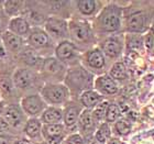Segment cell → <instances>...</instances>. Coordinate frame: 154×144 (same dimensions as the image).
<instances>
[{"label": "cell", "instance_id": "obj_1", "mask_svg": "<svg viewBox=\"0 0 154 144\" xmlns=\"http://www.w3.org/2000/svg\"><path fill=\"white\" fill-rule=\"evenodd\" d=\"M123 9L116 3H110L101 9L96 17L93 29L98 33H116L121 29Z\"/></svg>", "mask_w": 154, "mask_h": 144}, {"label": "cell", "instance_id": "obj_2", "mask_svg": "<svg viewBox=\"0 0 154 144\" xmlns=\"http://www.w3.org/2000/svg\"><path fill=\"white\" fill-rule=\"evenodd\" d=\"M65 84L69 93L80 96L84 91L93 88L94 76L87 69L76 65L67 69L65 75Z\"/></svg>", "mask_w": 154, "mask_h": 144}, {"label": "cell", "instance_id": "obj_3", "mask_svg": "<svg viewBox=\"0 0 154 144\" xmlns=\"http://www.w3.org/2000/svg\"><path fill=\"white\" fill-rule=\"evenodd\" d=\"M68 36L76 46L77 44L91 45L96 41L93 26L80 19H73L68 22Z\"/></svg>", "mask_w": 154, "mask_h": 144}, {"label": "cell", "instance_id": "obj_4", "mask_svg": "<svg viewBox=\"0 0 154 144\" xmlns=\"http://www.w3.org/2000/svg\"><path fill=\"white\" fill-rule=\"evenodd\" d=\"M125 16V28L128 32L143 33L149 29L151 17L148 10L142 8H129L123 12Z\"/></svg>", "mask_w": 154, "mask_h": 144}, {"label": "cell", "instance_id": "obj_5", "mask_svg": "<svg viewBox=\"0 0 154 144\" xmlns=\"http://www.w3.org/2000/svg\"><path fill=\"white\" fill-rule=\"evenodd\" d=\"M71 93L67 87L62 84H46L41 89V97L45 103L52 105H62L67 103Z\"/></svg>", "mask_w": 154, "mask_h": 144}, {"label": "cell", "instance_id": "obj_6", "mask_svg": "<svg viewBox=\"0 0 154 144\" xmlns=\"http://www.w3.org/2000/svg\"><path fill=\"white\" fill-rule=\"evenodd\" d=\"M45 32L50 38H54L56 40L65 41L68 36V22L66 20L57 18V17H50L45 21Z\"/></svg>", "mask_w": 154, "mask_h": 144}, {"label": "cell", "instance_id": "obj_7", "mask_svg": "<svg viewBox=\"0 0 154 144\" xmlns=\"http://www.w3.org/2000/svg\"><path fill=\"white\" fill-rule=\"evenodd\" d=\"M42 73L46 78L53 80H62L66 75V66L55 57H48L42 62Z\"/></svg>", "mask_w": 154, "mask_h": 144}, {"label": "cell", "instance_id": "obj_8", "mask_svg": "<svg viewBox=\"0 0 154 144\" xmlns=\"http://www.w3.org/2000/svg\"><path fill=\"white\" fill-rule=\"evenodd\" d=\"M55 56L56 60L64 63H69L72 64L73 62L79 58V51L76 45L72 41L65 40L62 41L55 48Z\"/></svg>", "mask_w": 154, "mask_h": 144}, {"label": "cell", "instance_id": "obj_9", "mask_svg": "<svg viewBox=\"0 0 154 144\" xmlns=\"http://www.w3.org/2000/svg\"><path fill=\"white\" fill-rule=\"evenodd\" d=\"M21 107L26 115L36 117L46 109V103L38 93L29 95L21 100Z\"/></svg>", "mask_w": 154, "mask_h": 144}, {"label": "cell", "instance_id": "obj_10", "mask_svg": "<svg viewBox=\"0 0 154 144\" xmlns=\"http://www.w3.org/2000/svg\"><path fill=\"white\" fill-rule=\"evenodd\" d=\"M123 50V42L121 36L119 35H110L107 36L105 40L100 43V51L103 55H107L110 58L119 57Z\"/></svg>", "mask_w": 154, "mask_h": 144}, {"label": "cell", "instance_id": "obj_11", "mask_svg": "<svg viewBox=\"0 0 154 144\" xmlns=\"http://www.w3.org/2000/svg\"><path fill=\"white\" fill-rule=\"evenodd\" d=\"M83 61L88 68H91L94 71H100L103 69L106 66V57L99 47L90 48L84 54Z\"/></svg>", "mask_w": 154, "mask_h": 144}, {"label": "cell", "instance_id": "obj_12", "mask_svg": "<svg viewBox=\"0 0 154 144\" xmlns=\"http://www.w3.org/2000/svg\"><path fill=\"white\" fill-rule=\"evenodd\" d=\"M28 42L31 47L35 50H43V48H48L52 46V40L48 35V33L43 30L34 28L30 31L28 35Z\"/></svg>", "mask_w": 154, "mask_h": 144}, {"label": "cell", "instance_id": "obj_13", "mask_svg": "<svg viewBox=\"0 0 154 144\" xmlns=\"http://www.w3.org/2000/svg\"><path fill=\"white\" fill-rule=\"evenodd\" d=\"M36 81V74L28 68H20L13 75V85L19 89H28Z\"/></svg>", "mask_w": 154, "mask_h": 144}, {"label": "cell", "instance_id": "obj_14", "mask_svg": "<svg viewBox=\"0 0 154 144\" xmlns=\"http://www.w3.org/2000/svg\"><path fill=\"white\" fill-rule=\"evenodd\" d=\"M95 88L98 93L107 95V96H112L118 93V85L109 75H101L95 80Z\"/></svg>", "mask_w": 154, "mask_h": 144}, {"label": "cell", "instance_id": "obj_15", "mask_svg": "<svg viewBox=\"0 0 154 144\" xmlns=\"http://www.w3.org/2000/svg\"><path fill=\"white\" fill-rule=\"evenodd\" d=\"M62 111H63V120H64L65 125L67 128H74L77 124L79 115L82 112L80 105L74 103V101H69L66 103L64 110H62Z\"/></svg>", "mask_w": 154, "mask_h": 144}, {"label": "cell", "instance_id": "obj_16", "mask_svg": "<svg viewBox=\"0 0 154 144\" xmlns=\"http://www.w3.org/2000/svg\"><path fill=\"white\" fill-rule=\"evenodd\" d=\"M9 31L16 35L22 38V36L29 35L31 28L29 22L22 17H16L9 22Z\"/></svg>", "mask_w": 154, "mask_h": 144}, {"label": "cell", "instance_id": "obj_17", "mask_svg": "<svg viewBox=\"0 0 154 144\" xmlns=\"http://www.w3.org/2000/svg\"><path fill=\"white\" fill-rule=\"evenodd\" d=\"M79 101L84 107L88 110H91L98 105L99 103L103 101V96L98 93L96 90L89 89L84 91L79 96Z\"/></svg>", "mask_w": 154, "mask_h": 144}, {"label": "cell", "instance_id": "obj_18", "mask_svg": "<svg viewBox=\"0 0 154 144\" xmlns=\"http://www.w3.org/2000/svg\"><path fill=\"white\" fill-rule=\"evenodd\" d=\"M2 42L6 50L13 53L19 52L23 47V38L11 33L10 31H6L2 34Z\"/></svg>", "mask_w": 154, "mask_h": 144}, {"label": "cell", "instance_id": "obj_19", "mask_svg": "<svg viewBox=\"0 0 154 144\" xmlns=\"http://www.w3.org/2000/svg\"><path fill=\"white\" fill-rule=\"evenodd\" d=\"M3 119L6 120L8 124L13 125V127H19L23 122L24 115H23V112L21 111V109L19 107L11 105L6 109Z\"/></svg>", "mask_w": 154, "mask_h": 144}, {"label": "cell", "instance_id": "obj_20", "mask_svg": "<svg viewBox=\"0 0 154 144\" xmlns=\"http://www.w3.org/2000/svg\"><path fill=\"white\" fill-rule=\"evenodd\" d=\"M78 125H79L80 130L83 131V133H88L94 131V129L96 128V121L94 120V117L91 115V110L85 109L80 112L79 118H78Z\"/></svg>", "mask_w": 154, "mask_h": 144}, {"label": "cell", "instance_id": "obj_21", "mask_svg": "<svg viewBox=\"0 0 154 144\" xmlns=\"http://www.w3.org/2000/svg\"><path fill=\"white\" fill-rule=\"evenodd\" d=\"M75 5L80 14L85 17H90L96 14V12L99 9L100 2L97 0H78V1H75Z\"/></svg>", "mask_w": 154, "mask_h": 144}, {"label": "cell", "instance_id": "obj_22", "mask_svg": "<svg viewBox=\"0 0 154 144\" xmlns=\"http://www.w3.org/2000/svg\"><path fill=\"white\" fill-rule=\"evenodd\" d=\"M41 121L44 124H54V123H60L63 119V111L62 109L56 108V107H50L46 108L44 111L41 113Z\"/></svg>", "mask_w": 154, "mask_h": 144}, {"label": "cell", "instance_id": "obj_23", "mask_svg": "<svg viewBox=\"0 0 154 144\" xmlns=\"http://www.w3.org/2000/svg\"><path fill=\"white\" fill-rule=\"evenodd\" d=\"M43 135L46 140L48 139L63 138L64 135V125L62 123H54V124H44L42 128Z\"/></svg>", "mask_w": 154, "mask_h": 144}, {"label": "cell", "instance_id": "obj_24", "mask_svg": "<svg viewBox=\"0 0 154 144\" xmlns=\"http://www.w3.org/2000/svg\"><path fill=\"white\" fill-rule=\"evenodd\" d=\"M24 132L31 139L40 138L42 132V124L40 120H38L35 118L29 119L26 123V127H24Z\"/></svg>", "mask_w": 154, "mask_h": 144}, {"label": "cell", "instance_id": "obj_25", "mask_svg": "<svg viewBox=\"0 0 154 144\" xmlns=\"http://www.w3.org/2000/svg\"><path fill=\"white\" fill-rule=\"evenodd\" d=\"M23 12H24V19L29 22V24L30 23H33V24L45 23V21L48 19L44 13L38 11V9H34V8H28Z\"/></svg>", "mask_w": 154, "mask_h": 144}, {"label": "cell", "instance_id": "obj_26", "mask_svg": "<svg viewBox=\"0 0 154 144\" xmlns=\"http://www.w3.org/2000/svg\"><path fill=\"white\" fill-rule=\"evenodd\" d=\"M109 76L115 81L116 80H125L128 78V69L123 63L118 62V63H115L112 65V67L110 69Z\"/></svg>", "mask_w": 154, "mask_h": 144}, {"label": "cell", "instance_id": "obj_27", "mask_svg": "<svg viewBox=\"0 0 154 144\" xmlns=\"http://www.w3.org/2000/svg\"><path fill=\"white\" fill-rule=\"evenodd\" d=\"M24 1H5L3 8L8 16H18L21 11H24Z\"/></svg>", "mask_w": 154, "mask_h": 144}, {"label": "cell", "instance_id": "obj_28", "mask_svg": "<svg viewBox=\"0 0 154 144\" xmlns=\"http://www.w3.org/2000/svg\"><path fill=\"white\" fill-rule=\"evenodd\" d=\"M110 133H111V131H110V128H109V125H108V123H101V124L99 125L98 130H97L96 135H95L94 138L96 139V141L98 142V143L103 144L108 139H109Z\"/></svg>", "mask_w": 154, "mask_h": 144}, {"label": "cell", "instance_id": "obj_29", "mask_svg": "<svg viewBox=\"0 0 154 144\" xmlns=\"http://www.w3.org/2000/svg\"><path fill=\"white\" fill-rule=\"evenodd\" d=\"M108 105H109L108 101H101V103H98V105L91 110V115H93L94 120L96 121V123L97 122L101 121V120L105 118L107 108H108Z\"/></svg>", "mask_w": 154, "mask_h": 144}, {"label": "cell", "instance_id": "obj_30", "mask_svg": "<svg viewBox=\"0 0 154 144\" xmlns=\"http://www.w3.org/2000/svg\"><path fill=\"white\" fill-rule=\"evenodd\" d=\"M116 132L120 135H127L131 131V123L127 119H118L115 123Z\"/></svg>", "mask_w": 154, "mask_h": 144}, {"label": "cell", "instance_id": "obj_31", "mask_svg": "<svg viewBox=\"0 0 154 144\" xmlns=\"http://www.w3.org/2000/svg\"><path fill=\"white\" fill-rule=\"evenodd\" d=\"M120 117V109L119 107L116 105V103H109L108 105V108H107L106 115H105V119H106L107 122H115L117 121Z\"/></svg>", "mask_w": 154, "mask_h": 144}, {"label": "cell", "instance_id": "obj_32", "mask_svg": "<svg viewBox=\"0 0 154 144\" xmlns=\"http://www.w3.org/2000/svg\"><path fill=\"white\" fill-rule=\"evenodd\" d=\"M0 89L2 91L3 93H6V95H10V93H12L13 90V85H12V81L8 78V77H5L2 79L0 80Z\"/></svg>", "mask_w": 154, "mask_h": 144}, {"label": "cell", "instance_id": "obj_33", "mask_svg": "<svg viewBox=\"0 0 154 144\" xmlns=\"http://www.w3.org/2000/svg\"><path fill=\"white\" fill-rule=\"evenodd\" d=\"M67 144H84V139L79 134H72L66 140Z\"/></svg>", "mask_w": 154, "mask_h": 144}, {"label": "cell", "instance_id": "obj_34", "mask_svg": "<svg viewBox=\"0 0 154 144\" xmlns=\"http://www.w3.org/2000/svg\"><path fill=\"white\" fill-rule=\"evenodd\" d=\"M144 44H145V47L148 51L151 52L153 50V34L152 32H149L145 36V40H144Z\"/></svg>", "mask_w": 154, "mask_h": 144}, {"label": "cell", "instance_id": "obj_35", "mask_svg": "<svg viewBox=\"0 0 154 144\" xmlns=\"http://www.w3.org/2000/svg\"><path fill=\"white\" fill-rule=\"evenodd\" d=\"M8 130H9V124L7 123L5 119L0 118V135H5V133Z\"/></svg>", "mask_w": 154, "mask_h": 144}, {"label": "cell", "instance_id": "obj_36", "mask_svg": "<svg viewBox=\"0 0 154 144\" xmlns=\"http://www.w3.org/2000/svg\"><path fill=\"white\" fill-rule=\"evenodd\" d=\"M84 144H100V143H98V142L96 141V139L94 138V136L88 135L86 140H84Z\"/></svg>", "mask_w": 154, "mask_h": 144}, {"label": "cell", "instance_id": "obj_37", "mask_svg": "<svg viewBox=\"0 0 154 144\" xmlns=\"http://www.w3.org/2000/svg\"><path fill=\"white\" fill-rule=\"evenodd\" d=\"M62 139H63V138H58V139H48V140H46V142H48V144H61Z\"/></svg>", "mask_w": 154, "mask_h": 144}, {"label": "cell", "instance_id": "obj_38", "mask_svg": "<svg viewBox=\"0 0 154 144\" xmlns=\"http://www.w3.org/2000/svg\"><path fill=\"white\" fill-rule=\"evenodd\" d=\"M0 144H9V138L7 135H0Z\"/></svg>", "mask_w": 154, "mask_h": 144}, {"label": "cell", "instance_id": "obj_39", "mask_svg": "<svg viewBox=\"0 0 154 144\" xmlns=\"http://www.w3.org/2000/svg\"><path fill=\"white\" fill-rule=\"evenodd\" d=\"M6 50L2 47V45H0V57H5L6 56Z\"/></svg>", "mask_w": 154, "mask_h": 144}, {"label": "cell", "instance_id": "obj_40", "mask_svg": "<svg viewBox=\"0 0 154 144\" xmlns=\"http://www.w3.org/2000/svg\"><path fill=\"white\" fill-rule=\"evenodd\" d=\"M17 144H32L30 141L28 140H19V141L17 142Z\"/></svg>", "mask_w": 154, "mask_h": 144}, {"label": "cell", "instance_id": "obj_41", "mask_svg": "<svg viewBox=\"0 0 154 144\" xmlns=\"http://www.w3.org/2000/svg\"><path fill=\"white\" fill-rule=\"evenodd\" d=\"M2 26H3V17H2V14L0 13V31L2 29Z\"/></svg>", "mask_w": 154, "mask_h": 144}, {"label": "cell", "instance_id": "obj_42", "mask_svg": "<svg viewBox=\"0 0 154 144\" xmlns=\"http://www.w3.org/2000/svg\"><path fill=\"white\" fill-rule=\"evenodd\" d=\"M109 144H121V143L117 141V139H111L109 141Z\"/></svg>", "mask_w": 154, "mask_h": 144}, {"label": "cell", "instance_id": "obj_43", "mask_svg": "<svg viewBox=\"0 0 154 144\" xmlns=\"http://www.w3.org/2000/svg\"><path fill=\"white\" fill-rule=\"evenodd\" d=\"M1 112H2V103H0V113H1Z\"/></svg>", "mask_w": 154, "mask_h": 144}]
</instances>
